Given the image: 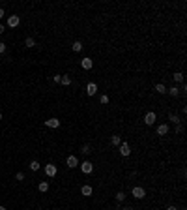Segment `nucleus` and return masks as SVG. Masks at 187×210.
I'll return each mask as SVG.
<instances>
[{
	"instance_id": "nucleus-30",
	"label": "nucleus",
	"mask_w": 187,
	"mask_h": 210,
	"mask_svg": "<svg viewBox=\"0 0 187 210\" xmlns=\"http://www.w3.org/2000/svg\"><path fill=\"white\" fill-rule=\"evenodd\" d=\"M4 15H6V13H4V10H2V8H0V19H2Z\"/></svg>"
},
{
	"instance_id": "nucleus-19",
	"label": "nucleus",
	"mask_w": 187,
	"mask_h": 210,
	"mask_svg": "<svg viewBox=\"0 0 187 210\" xmlns=\"http://www.w3.org/2000/svg\"><path fill=\"white\" fill-rule=\"evenodd\" d=\"M172 77H174V83H181V84H183V73H181V72H176Z\"/></svg>"
},
{
	"instance_id": "nucleus-32",
	"label": "nucleus",
	"mask_w": 187,
	"mask_h": 210,
	"mask_svg": "<svg viewBox=\"0 0 187 210\" xmlns=\"http://www.w3.org/2000/svg\"><path fill=\"white\" fill-rule=\"evenodd\" d=\"M122 210H135V208H133V206H124Z\"/></svg>"
},
{
	"instance_id": "nucleus-9",
	"label": "nucleus",
	"mask_w": 187,
	"mask_h": 210,
	"mask_svg": "<svg viewBox=\"0 0 187 210\" xmlns=\"http://www.w3.org/2000/svg\"><path fill=\"white\" fill-rule=\"evenodd\" d=\"M81 68H82V69H92V68H94V60L88 58V56L82 58V60H81Z\"/></svg>"
},
{
	"instance_id": "nucleus-13",
	"label": "nucleus",
	"mask_w": 187,
	"mask_h": 210,
	"mask_svg": "<svg viewBox=\"0 0 187 210\" xmlns=\"http://www.w3.org/2000/svg\"><path fill=\"white\" fill-rule=\"evenodd\" d=\"M167 94H170L172 98H176V96H180V88H178V84H174V86H170V88H167Z\"/></svg>"
},
{
	"instance_id": "nucleus-5",
	"label": "nucleus",
	"mask_w": 187,
	"mask_h": 210,
	"mask_svg": "<svg viewBox=\"0 0 187 210\" xmlns=\"http://www.w3.org/2000/svg\"><path fill=\"white\" fill-rule=\"evenodd\" d=\"M66 165H67L69 169L79 167V158H77V156H73V154H71V156H67V158H66Z\"/></svg>"
},
{
	"instance_id": "nucleus-4",
	"label": "nucleus",
	"mask_w": 187,
	"mask_h": 210,
	"mask_svg": "<svg viewBox=\"0 0 187 210\" xmlns=\"http://www.w3.org/2000/svg\"><path fill=\"white\" fill-rule=\"evenodd\" d=\"M155 120H157V114H155L153 111H148V113L144 114V124H146V126H153Z\"/></svg>"
},
{
	"instance_id": "nucleus-31",
	"label": "nucleus",
	"mask_w": 187,
	"mask_h": 210,
	"mask_svg": "<svg viewBox=\"0 0 187 210\" xmlns=\"http://www.w3.org/2000/svg\"><path fill=\"white\" fill-rule=\"evenodd\" d=\"M167 210H178V208H176V206H174V204H170V206H169V208H167Z\"/></svg>"
},
{
	"instance_id": "nucleus-8",
	"label": "nucleus",
	"mask_w": 187,
	"mask_h": 210,
	"mask_svg": "<svg viewBox=\"0 0 187 210\" xmlns=\"http://www.w3.org/2000/svg\"><path fill=\"white\" fill-rule=\"evenodd\" d=\"M97 94V84L96 83H88L86 84V96H96Z\"/></svg>"
},
{
	"instance_id": "nucleus-3",
	"label": "nucleus",
	"mask_w": 187,
	"mask_h": 210,
	"mask_svg": "<svg viewBox=\"0 0 187 210\" xmlns=\"http://www.w3.org/2000/svg\"><path fill=\"white\" fill-rule=\"evenodd\" d=\"M56 173H58V167L54 165V163H47V165H45V175L49 178H54Z\"/></svg>"
},
{
	"instance_id": "nucleus-15",
	"label": "nucleus",
	"mask_w": 187,
	"mask_h": 210,
	"mask_svg": "<svg viewBox=\"0 0 187 210\" xmlns=\"http://www.w3.org/2000/svg\"><path fill=\"white\" fill-rule=\"evenodd\" d=\"M71 49H73V53H81V51H82V43H81L79 39L73 41V43H71Z\"/></svg>"
},
{
	"instance_id": "nucleus-33",
	"label": "nucleus",
	"mask_w": 187,
	"mask_h": 210,
	"mask_svg": "<svg viewBox=\"0 0 187 210\" xmlns=\"http://www.w3.org/2000/svg\"><path fill=\"white\" fill-rule=\"evenodd\" d=\"M0 210H6V206H0Z\"/></svg>"
},
{
	"instance_id": "nucleus-29",
	"label": "nucleus",
	"mask_w": 187,
	"mask_h": 210,
	"mask_svg": "<svg viewBox=\"0 0 187 210\" xmlns=\"http://www.w3.org/2000/svg\"><path fill=\"white\" fill-rule=\"evenodd\" d=\"M4 32H6V27H4V25H0V34H4Z\"/></svg>"
},
{
	"instance_id": "nucleus-27",
	"label": "nucleus",
	"mask_w": 187,
	"mask_h": 210,
	"mask_svg": "<svg viewBox=\"0 0 187 210\" xmlns=\"http://www.w3.org/2000/svg\"><path fill=\"white\" fill-rule=\"evenodd\" d=\"M15 178L21 182V180H25V175H22V173H17V175H15Z\"/></svg>"
},
{
	"instance_id": "nucleus-6",
	"label": "nucleus",
	"mask_w": 187,
	"mask_h": 210,
	"mask_svg": "<svg viewBox=\"0 0 187 210\" xmlns=\"http://www.w3.org/2000/svg\"><path fill=\"white\" fill-rule=\"evenodd\" d=\"M118 148H120V154H122L124 158H127V156H131V146H129V143H125V141H122Z\"/></svg>"
},
{
	"instance_id": "nucleus-12",
	"label": "nucleus",
	"mask_w": 187,
	"mask_h": 210,
	"mask_svg": "<svg viewBox=\"0 0 187 210\" xmlns=\"http://www.w3.org/2000/svg\"><path fill=\"white\" fill-rule=\"evenodd\" d=\"M81 193H82V195H86V197H90V195L94 193V188H92L90 184H84L82 188H81Z\"/></svg>"
},
{
	"instance_id": "nucleus-22",
	"label": "nucleus",
	"mask_w": 187,
	"mask_h": 210,
	"mask_svg": "<svg viewBox=\"0 0 187 210\" xmlns=\"http://www.w3.org/2000/svg\"><path fill=\"white\" fill-rule=\"evenodd\" d=\"M116 201H118V203H124V201H125V193H124V191H118V193H116Z\"/></svg>"
},
{
	"instance_id": "nucleus-25",
	"label": "nucleus",
	"mask_w": 187,
	"mask_h": 210,
	"mask_svg": "<svg viewBox=\"0 0 187 210\" xmlns=\"http://www.w3.org/2000/svg\"><path fill=\"white\" fill-rule=\"evenodd\" d=\"M2 53H6V43L0 41V55H2Z\"/></svg>"
},
{
	"instance_id": "nucleus-24",
	"label": "nucleus",
	"mask_w": 187,
	"mask_h": 210,
	"mask_svg": "<svg viewBox=\"0 0 187 210\" xmlns=\"http://www.w3.org/2000/svg\"><path fill=\"white\" fill-rule=\"evenodd\" d=\"M81 152H82V154H84V156H88V154H90V152H92V148H90V145H84V146H82V148H81Z\"/></svg>"
},
{
	"instance_id": "nucleus-20",
	"label": "nucleus",
	"mask_w": 187,
	"mask_h": 210,
	"mask_svg": "<svg viewBox=\"0 0 187 210\" xmlns=\"http://www.w3.org/2000/svg\"><path fill=\"white\" fill-rule=\"evenodd\" d=\"M25 45H26V47H28V49H32V47H34V45H36V39L28 36V38L25 39Z\"/></svg>"
},
{
	"instance_id": "nucleus-1",
	"label": "nucleus",
	"mask_w": 187,
	"mask_h": 210,
	"mask_svg": "<svg viewBox=\"0 0 187 210\" xmlns=\"http://www.w3.org/2000/svg\"><path fill=\"white\" fill-rule=\"evenodd\" d=\"M79 167H81V171H82L84 175H92V173H94V163L88 161V159H84L82 163H79Z\"/></svg>"
},
{
	"instance_id": "nucleus-10",
	"label": "nucleus",
	"mask_w": 187,
	"mask_h": 210,
	"mask_svg": "<svg viewBox=\"0 0 187 210\" xmlns=\"http://www.w3.org/2000/svg\"><path fill=\"white\" fill-rule=\"evenodd\" d=\"M45 126L56 130V128H60V120H58V118H49V120H45Z\"/></svg>"
},
{
	"instance_id": "nucleus-16",
	"label": "nucleus",
	"mask_w": 187,
	"mask_h": 210,
	"mask_svg": "<svg viewBox=\"0 0 187 210\" xmlns=\"http://www.w3.org/2000/svg\"><path fill=\"white\" fill-rule=\"evenodd\" d=\"M38 190H39L41 193L49 191V182H45V180H43V182H39V184H38Z\"/></svg>"
},
{
	"instance_id": "nucleus-28",
	"label": "nucleus",
	"mask_w": 187,
	"mask_h": 210,
	"mask_svg": "<svg viewBox=\"0 0 187 210\" xmlns=\"http://www.w3.org/2000/svg\"><path fill=\"white\" fill-rule=\"evenodd\" d=\"M60 77H62V75H54V77H53V81H54V83H60Z\"/></svg>"
},
{
	"instance_id": "nucleus-21",
	"label": "nucleus",
	"mask_w": 187,
	"mask_h": 210,
	"mask_svg": "<svg viewBox=\"0 0 187 210\" xmlns=\"http://www.w3.org/2000/svg\"><path fill=\"white\" fill-rule=\"evenodd\" d=\"M39 167H41V165H39V161H36V159L30 161V169H32V171H39Z\"/></svg>"
},
{
	"instance_id": "nucleus-17",
	"label": "nucleus",
	"mask_w": 187,
	"mask_h": 210,
	"mask_svg": "<svg viewBox=\"0 0 187 210\" xmlns=\"http://www.w3.org/2000/svg\"><path fill=\"white\" fill-rule=\"evenodd\" d=\"M120 143H122V137H120V135H112V137H110V145L120 146Z\"/></svg>"
},
{
	"instance_id": "nucleus-11",
	"label": "nucleus",
	"mask_w": 187,
	"mask_h": 210,
	"mask_svg": "<svg viewBox=\"0 0 187 210\" xmlns=\"http://www.w3.org/2000/svg\"><path fill=\"white\" fill-rule=\"evenodd\" d=\"M155 131H157V135H161V137L167 135V133H169V124H159Z\"/></svg>"
},
{
	"instance_id": "nucleus-18",
	"label": "nucleus",
	"mask_w": 187,
	"mask_h": 210,
	"mask_svg": "<svg viewBox=\"0 0 187 210\" xmlns=\"http://www.w3.org/2000/svg\"><path fill=\"white\" fill-rule=\"evenodd\" d=\"M60 83H62L64 86H69V84H71V77H69V75H62V77H60Z\"/></svg>"
},
{
	"instance_id": "nucleus-23",
	"label": "nucleus",
	"mask_w": 187,
	"mask_h": 210,
	"mask_svg": "<svg viewBox=\"0 0 187 210\" xmlns=\"http://www.w3.org/2000/svg\"><path fill=\"white\" fill-rule=\"evenodd\" d=\"M169 120H170V122H174V124H180V118H178V116H176L174 113H170V114H169Z\"/></svg>"
},
{
	"instance_id": "nucleus-7",
	"label": "nucleus",
	"mask_w": 187,
	"mask_h": 210,
	"mask_svg": "<svg viewBox=\"0 0 187 210\" xmlns=\"http://www.w3.org/2000/svg\"><path fill=\"white\" fill-rule=\"evenodd\" d=\"M19 23H21V17H19V15H10V17H8V27H10V28L19 27Z\"/></svg>"
},
{
	"instance_id": "nucleus-14",
	"label": "nucleus",
	"mask_w": 187,
	"mask_h": 210,
	"mask_svg": "<svg viewBox=\"0 0 187 210\" xmlns=\"http://www.w3.org/2000/svg\"><path fill=\"white\" fill-rule=\"evenodd\" d=\"M155 92H157V94H161V96L167 94V86L163 84V83H157V84H155Z\"/></svg>"
},
{
	"instance_id": "nucleus-26",
	"label": "nucleus",
	"mask_w": 187,
	"mask_h": 210,
	"mask_svg": "<svg viewBox=\"0 0 187 210\" xmlns=\"http://www.w3.org/2000/svg\"><path fill=\"white\" fill-rule=\"evenodd\" d=\"M101 103H103V105H107V103H109V96H105V94H103V96H101Z\"/></svg>"
},
{
	"instance_id": "nucleus-2",
	"label": "nucleus",
	"mask_w": 187,
	"mask_h": 210,
	"mask_svg": "<svg viewBox=\"0 0 187 210\" xmlns=\"http://www.w3.org/2000/svg\"><path fill=\"white\" fill-rule=\"evenodd\" d=\"M131 195H133L135 199H144V197H146V190L142 188V186H135V188L131 190Z\"/></svg>"
},
{
	"instance_id": "nucleus-34",
	"label": "nucleus",
	"mask_w": 187,
	"mask_h": 210,
	"mask_svg": "<svg viewBox=\"0 0 187 210\" xmlns=\"http://www.w3.org/2000/svg\"><path fill=\"white\" fill-rule=\"evenodd\" d=\"M0 120H2V113H0Z\"/></svg>"
}]
</instances>
